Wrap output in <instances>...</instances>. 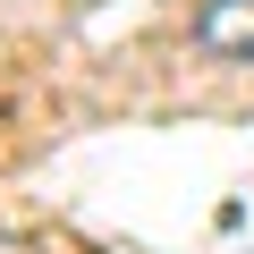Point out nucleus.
I'll use <instances>...</instances> for the list:
<instances>
[{
	"instance_id": "nucleus-1",
	"label": "nucleus",
	"mask_w": 254,
	"mask_h": 254,
	"mask_svg": "<svg viewBox=\"0 0 254 254\" xmlns=\"http://www.w3.org/2000/svg\"><path fill=\"white\" fill-rule=\"evenodd\" d=\"M195 51L203 60H254V0H203L195 9Z\"/></svg>"
}]
</instances>
